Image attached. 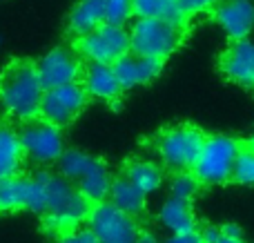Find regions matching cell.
<instances>
[{"label": "cell", "instance_id": "4dcf8cb0", "mask_svg": "<svg viewBox=\"0 0 254 243\" xmlns=\"http://www.w3.org/2000/svg\"><path fill=\"white\" fill-rule=\"evenodd\" d=\"M252 94H254V89H252Z\"/></svg>", "mask_w": 254, "mask_h": 243}, {"label": "cell", "instance_id": "7c38bea8", "mask_svg": "<svg viewBox=\"0 0 254 243\" xmlns=\"http://www.w3.org/2000/svg\"><path fill=\"white\" fill-rule=\"evenodd\" d=\"M207 16L225 31L230 40H248L254 31L252 0H216Z\"/></svg>", "mask_w": 254, "mask_h": 243}, {"label": "cell", "instance_id": "9a60e30c", "mask_svg": "<svg viewBox=\"0 0 254 243\" xmlns=\"http://www.w3.org/2000/svg\"><path fill=\"white\" fill-rule=\"evenodd\" d=\"M107 203H112L116 210L129 214V217H138L143 214L145 203H147V196L125 177L123 172L112 177V185H110V194H107Z\"/></svg>", "mask_w": 254, "mask_h": 243}, {"label": "cell", "instance_id": "e0dca14e", "mask_svg": "<svg viewBox=\"0 0 254 243\" xmlns=\"http://www.w3.org/2000/svg\"><path fill=\"white\" fill-rule=\"evenodd\" d=\"M158 221L172 232V235H188L196 232V219H194L192 201L167 199L158 210Z\"/></svg>", "mask_w": 254, "mask_h": 243}, {"label": "cell", "instance_id": "2e32d148", "mask_svg": "<svg viewBox=\"0 0 254 243\" xmlns=\"http://www.w3.org/2000/svg\"><path fill=\"white\" fill-rule=\"evenodd\" d=\"M101 25H105V9H103L101 0H78L67 20V29L76 40L87 36L89 31H94Z\"/></svg>", "mask_w": 254, "mask_h": 243}, {"label": "cell", "instance_id": "ac0fdd59", "mask_svg": "<svg viewBox=\"0 0 254 243\" xmlns=\"http://www.w3.org/2000/svg\"><path fill=\"white\" fill-rule=\"evenodd\" d=\"M121 172H123L145 196L154 194V192L163 185V179H165V170H163L161 165H156L154 161H145V159H129L123 165Z\"/></svg>", "mask_w": 254, "mask_h": 243}, {"label": "cell", "instance_id": "277c9868", "mask_svg": "<svg viewBox=\"0 0 254 243\" xmlns=\"http://www.w3.org/2000/svg\"><path fill=\"white\" fill-rule=\"evenodd\" d=\"M188 27H179L163 18H138L129 29V52L152 58L165 65V61L183 45Z\"/></svg>", "mask_w": 254, "mask_h": 243}, {"label": "cell", "instance_id": "5bb4252c", "mask_svg": "<svg viewBox=\"0 0 254 243\" xmlns=\"http://www.w3.org/2000/svg\"><path fill=\"white\" fill-rule=\"evenodd\" d=\"M80 85L87 92V96L101 98V101H119L123 96L119 78H116L112 65H101V62H85L83 74H80Z\"/></svg>", "mask_w": 254, "mask_h": 243}, {"label": "cell", "instance_id": "603a6c76", "mask_svg": "<svg viewBox=\"0 0 254 243\" xmlns=\"http://www.w3.org/2000/svg\"><path fill=\"white\" fill-rule=\"evenodd\" d=\"M214 4H216V0H179V11L190 22L198 13H207Z\"/></svg>", "mask_w": 254, "mask_h": 243}, {"label": "cell", "instance_id": "4fadbf2b", "mask_svg": "<svg viewBox=\"0 0 254 243\" xmlns=\"http://www.w3.org/2000/svg\"><path fill=\"white\" fill-rule=\"evenodd\" d=\"M112 69H114L123 92H127V89H134V87H140V85L152 83V80L161 74L163 62L129 52V54H125L123 58H119V61L112 65Z\"/></svg>", "mask_w": 254, "mask_h": 243}, {"label": "cell", "instance_id": "4316f807", "mask_svg": "<svg viewBox=\"0 0 254 243\" xmlns=\"http://www.w3.org/2000/svg\"><path fill=\"white\" fill-rule=\"evenodd\" d=\"M221 235H223L225 239H243V230L237 223H225V226H221Z\"/></svg>", "mask_w": 254, "mask_h": 243}, {"label": "cell", "instance_id": "6da1fadb", "mask_svg": "<svg viewBox=\"0 0 254 243\" xmlns=\"http://www.w3.org/2000/svg\"><path fill=\"white\" fill-rule=\"evenodd\" d=\"M45 96V87L38 78L36 62L16 58L0 74V103L11 119L22 123L38 119L40 101Z\"/></svg>", "mask_w": 254, "mask_h": 243}, {"label": "cell", "instance_id": "f546056e", "mask_svg": "<svg viewBox=\"0 0 254 243\" xmlns=\"http://www.w3.org/2000/svg\"><path fill=\"white\" fill-rule=\"evenodd\" d=\"M243 143H246V145H248V147H250V150L254 152V129H252V134H250V136H248V141H243Z\"/></svg>", "mask_w": 254, "mask_h": 243}, {"label": "cell", "instance_id": "484cf974", "mask_svg": "<svg viewBox=\"0 0 254 243\" xmlns=\"http://www.w3.org/2000/svg\"><path fill=\"white\" fill-rule=\"evenodd\" d=\"M163 243H203L201 239V232H188V235H172L167 241Z\"/></svg>", "mask_w": 254, "mask_h": 243}, {"label": "cell", "instance_id": "cb8c5ba5", "mask_svg": "<svg viewBox=\"0 0 254 243\" xmlns=\"http://www.w3.org/2000/svg\"><path fill=\"white\" fill-rule=\"evenodd\" d=\"M131 16L138 18H158V0H131Z\"/></svg>", "mask_w": 254, "mask_h": 243}, {"label": "cell", "instance_id": "83f0119b", "mask_svg": "<svg viewBox=\"0 0 254 243\" xmlns=\"http://www.w3.org/2000/svg\"><path fill=\"white\" fill-rule=\"evenodd\" d=\"M138 243H158V241H156V237H154L152 232H140Z\"/></svg>", "mask_w": 254, "mask_h": 243}, {"label": "cell", "instance_id": "44dd1931", "mask_svg": "<svg viewBox=\"0 0 254 243\" xmlns=\"http://www.w3.org/2000/svg\"><path fill=\"white\" fill-rule=\"evenodd\" d=\"M198 181L192 177V172H181V174H172V183H170V196L172 199H181V201H192L194 194L198 192Z\"/></svg>", "mask_w": 254, "mask_h": 243}, {"label": "cell", "instance_id": "52a82bcc", "mask_svg": "<svg viewBox=\"0 0 254 243\" xmlns=\"http://www.w3.org/2000/svg\"><path fill=\"white\" fill-rule=\"evenodd\" d=\"M18 136H20L22 156L29 163H58V159L65 152V141H63L61 129L45 123L43 119H31L22 123V127L18 129Z\"/></svg>", "mask_w": 254, "mask_h": 243}, {"label": "cell", "instance_id": "d4e9b609", "mask_svg": "<svg viewBox=\"0 0 254 243\" xmlns=\"http://www.w3.org/2000/svg\"><path fill=\"white\" fill-rule=\"evenodd\" d=\"M58 243H98V241L89 230H78V228H76V230L63 232Z\"/></svg>", "mask_w": 254, "mask_h": 243}, {"label": "cell", "instance_id": "7402d4cb", "mask_svg": "<svg viewBox=\"0 0 254 243\" xmlns=\"http://www.w3.org/2000/svg\"><path fill=\"white\" fill-rule=\"evenodd\" d=\"M105 9V22L125 25L131 18V0H101Z\"/></svg>", "mask_w": 254, "mask_h": 243}, {"label": "cell", "instance_id": "8fae6325", "mask_svg": "<svg viewBox=\"0 0 254 243\" xmlns=\"http://www.w3.org/2000/svg\"><path fill=\"white\" fill-rule=\"evenodd\" d=\"M216 69L239 87L254 89V43L248 40H230L228 47L216 58Z\"/></svg>", "mask_w": 254, "mask_h": 243}, {"label": "cell", "instance_id": "3957f363", "mask_svg": "<svg viewBox=\"0 0 254 243\" xmlns=\"http://www.w3.org/2000/svg\"><path fill=\"white\" fill-rule=\"evenodd\" d=\"M61 177L67 179L92 205L107 201L112 185V174L105 161L89 156L80 150H65L58 159Z\"/></svg>", "mask_w": 254, "mask_h": 243}, {"label": "cell", "instance_id": "ffe728a7", "mask_svg": "<svg viewBox=\"0 0 254 243\" xmlns=\"http://www.w3.org/2000/svg\"><path fill=\"white\" fill-rule=\"evenodd\" d=\"M230 183L254 185V152L243 141H241V150H239L237 163H234V170H232V181Z\"/></svg>", "mask_w": 254, "mask_h": 243}, {"label": "cell", "instance_id": "9c48e42d", "mask_svg": "<svg viewBox=\"0 0 254 243\" xmlns=\"http://www.w3.org/2000/svg\"><path fill=\"white\" fill-rule=\"evenodd\" d=\"M87 101H89V96L80 83L47 89L43 101H40L38 119H43L45 123L54 125V127H58V129L69 127V125L78 119L80 112L85 110Z\"/></svg>", "mask_w": 254, "mask_h": 243}, {"label": "cell", "instance_id": "ba28073f", "mask_svg": "<svg viewBox=\"0 0 254 243\" xmlns=\"http://www.w3.org/2000/svg\"><path fill=\"white\" fill-rule=\"evenodd\" d=\"M87 223V230L96 237L98 243H138V237L143 232L134 217L116 210L107 201L92 205Z\"/></svg>", "mask_w": 254, "mask_h": 243}, {"label": "cell", "instance_id": "d6986e66", "mask_svg": "<svg viewBox=\"0 0 254 243\" xmlns=\"http://www.w3.org/2000/svg\"><path fill=\"white\" fill-rule=\"evenodd\" d=\"M22 161V145L18 129H13L9 123L0 121V181L9 177H16Z\"/></svg>", "mask_w": 254, "mask_h": 243}, {"label": "cell", "instance_id": "30bf717a", "mask_svg": "<svg viewBox=\"0 0 254 243\" xmlns=\"http://www.w3.org/2000/svg\"><path fill=\"white\" fill-rule=\"evenodd\" d=\"M83 65L85 62L80 61L76 49L56 47L36 62V71H38V78L43 83L45 92H47V89H56L63 85L80 83Z\"/></svg>", "mask_w": 254, "mask_h": 243}, {"label": "cell", "instance_id": "f1b7e54d", "mask_svg": "<svg viewBox=\"0 0 254 243\" xmlns=\"http://www.w3.org/2000/svg\"><path fill=\"white\" fill-rule=\"evenodd\" d=\"M216 243H246V241H243V239H225V237H221Z\"/></svg>", "mask_w": 254, "mask_h": 243}, {"label": "cell", "instance_id": "7a4b0ae2", "mask_svg": "<svg viewBox=\"0 0 254 243\" xmlns=\"http://www.w3.org/2000/svg\"><path fill=\"white\" fill-rule=\"evenodd\" d=\"M205 138L207 134L198 125L176 123L158 129L152 136V147L161 156L163 168L170 170L172 174H181L192 172Z\"/></svg>", "mask_w": 254, "mask_h": 243}, {"label": "cell", "instance_id": "5b68a950", "mask_svg": "<svg viewBox=\"0 0 254 243\" xmlns=\"http://www.w3.org/2000/svg\"><path fill=\"white\" fill-rule=\"evenodd\" d=\"M241 141L225 134H207L198 159L192 168V177L198 185H225L232 181V170L237 163Z\"/></svg>", "mask_w": 254, "mask_h": 243}, {"label": "cell", "instance_id": "8992f818", "mask_svg": "<svg viewBox=\"0 0 254 243\" xmlns=\"http://www.w3.org/2000/svg\"><path fill=\"white\" fill-rule=\"evenodd\" d=\"M76 52L87 62L114 65L119 58L129 54V29L125 25H105L96 27L87 36L76 40Z\"/></svg>", "mask_w": 254, "mask_h": 243}]
</instances>
